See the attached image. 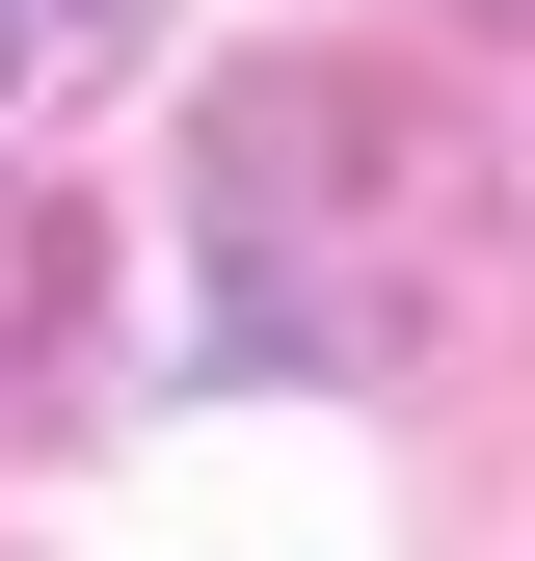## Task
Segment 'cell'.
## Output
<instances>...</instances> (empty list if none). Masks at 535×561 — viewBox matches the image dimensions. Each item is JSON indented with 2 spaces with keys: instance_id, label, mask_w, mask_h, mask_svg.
Masks as SVG:
<instances>
[{
  "instance_id": "1",
  "label": "cell",
  "mask_w": 535,
  "mask_h": 561,
  "mask_svg": "<svg viewBox=\"0 0 535 561\" xmlns=\"http://www.w3.org/2000/svg\"><path fill=\"white\" fill-rule=\"evenodd\" d=\"M107 27H134V0H0V107H54V81H107Z\"/></svg>"
}]
</instances>
